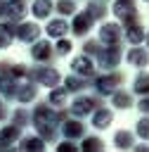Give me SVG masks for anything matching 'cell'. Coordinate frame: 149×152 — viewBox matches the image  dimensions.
<instances>
[]
</instances>
